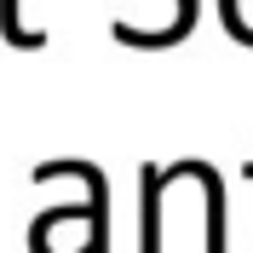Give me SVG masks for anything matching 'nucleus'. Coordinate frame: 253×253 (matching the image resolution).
Returning <instances> with one entry per match:
<instances>
[{
	"label": "nucleus",
	"instance_id": "nucleus-1",
	"mask_svg": "<svg viewBox=\"0 0 253 253\" xmlns=\"http://www.w3.org/2000/svg\"><path fill=\"white\" fill-rule=\"evenodd\" d=\"M0 29H6L12 46H29V52L46 46V35H41V29H23V23H17V0H0Z\"/></svg>",
	"mask_w": 253,
	"mask_h": 253
},
{
	"label": "nucleus",
	"instance_id": "nucleus-2",
	"mask_svg": "<svg viewBox=\"0 0 253 253\" xmlns=\"http://www.w3.org/2000/svg\"><path fill=\"white\" fill-rule=\"evenodd\" d=\"M248 173H253V161H248Z\"/></svg>",
	"mask_w": 253,
	"mask_h": 253
}]
</instances>
